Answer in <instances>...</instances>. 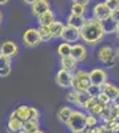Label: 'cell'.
Returning a JSON list of instances; mask_svg holds the SVG:
<instances>
[{
  "label": "cell",
  "mask_w": 119,
  "mask_h": 133,
  "mask_svg": "<svg viewBox=\"0 0 119 133\" xmlns=\"http://www.w3.org/2000/svg\"><path fill=\"white\" fill-rule=\"evenodd\" d=\"M115 35H116V37L119 39V23H118V25H116V31H115Z\"/></svg>",
  "instance_id": "39"
},
{
  "label": "cell",
  "mask_w": 119,
  "mask_h": 133,
  "mask_svg": "<svg viewBox=\"0 0 119 133\" xmlns=\"http://www.w3.org/2000/svg\"><path fill=\"white\" fill-rule=\"evenodd\" d=\"M66 100L70 104H76V100H78V92H75L74 89H68L66 93Z\"/></svg>",
  "instance_id": "30"
},
{
  "label": "cell",
  "mask_w": 119,
  "mask_h": 133,
  "mask_svg": "<svg viewBox=\"0 0 119 133\" xmlns=\"http://www.w3.org/2000/svg\"><path fill=\"white\" fill-rule=\"evenodd\" d=\"M104 3L112 12L116 11V9H119V0H104Z\"/></svg>",
  "instance_id": "35"
},
{
  "label": "cell",
  "mask_w": 119,
  "mask_h": 133,
  "mask_svg": "<svg viewBox=\"0 0 119 133\" xmlns=\"http://www.w3.org/2000/svg\"><path fill=\"white\" fill-rule=\"evenodd\" d=\"M106 36L102 21L96 20L95 17H88L84 25L80 28V40L87 45H96Z\"/></svg>",
  "instance_id": "1"
},
{
  "label": "cell",
  "mask_w": 119,
  "mask_h": 133,
  "mask_svg": "<svg viewBox=\"0 0 119 133\" xmlns=\"http://www.w3.org/2000/svg\"><path fill=\"white\" fill-rule=\"evenodd\" d=\"M86 11H87V7H86V5L72 3V4H71V12H70V14L78 15V16H84V15H86Z\"/></svg>",
  "instance_id": "28"
},
{
  "label": "cell",
  "mask_w": 119,
  "mask_h": 133,
  "mask_svg": "<svg viewBox=\"0 0 119 133\" xmlns=\"http://www.w3.org/2000/svg\"><path fill=\"white\" fill-rule=\"evenodd\" d=\"M72 79H74V73L64 71V69H59L55 75V81L56 84L63 88V89H71L72 88Z\"/></svg>",
  "instance_id": "7"
},
{
  "label": "cell",
  "mask_w": 119,
  "mask_h": 133,
  "mask_svg": "<svg viewBox=\"0 0 119 133\" xmlns=\"http://www.w3.org/2000/svg\"><path fill=\"white\" fill-rule=\"evenodd\" d=\"M109 112H110L111 118L119 120V104H116V103H111V104L109 105Z\"/></svg>",
  "instance_id": "29"
},
{
  "label": "cell",
  "mask_w": 119,
  "mask_h": 133,
  "mask_svg": "<svg viewBox=\"0 0 119 133\" xmlns=\"http://www.w3.org/2000/svg\"><path fill=\"white\" fill-rule=\"evenodd\" d=\"M111 133H119V127H118V128H116L114 132H111Z\"/></svg>",
  "instance_id": "44"
},
{
  "label": "cell",
  "mask_w": 119,
  "mask_h": 133,
  "mask_svg": "<svg viewBox=\"0 0 119 133\" xmlns=\"http://www.w3.org/2000/svg\"><path fill=\"white\" fill-rule=\"evenodd\" d=\"M72 112H74V108H71L70 105H63V107H60V108L58 109L56 117H58V120L60 121L62 124L66 125L67 121H68L70 117H71V115H72Z\"/></svg>",
  "instance_id": "17"
},
{
  "label": "cell",
  "mask_w": 119,
  "mask_h": 133,
  "mask_svg": "<svg viewBox=\"0 0 119 133\" xmlns=\"http://www.w3.org/2000/svg\"><path fill=\"white\" fill-rule=\"evenodd\" d=\"M29 118L31 120H40V110L35 107H29Z\"/></svg>",
  "instance_id": "34"
},
{
  "label": "cell",
  "mask_w": 119,
  "mask_h": 133,
  "mask_svg": "<svg viewBox=\"0 0 119 133\" xmlns=\"http://www.w3.org/2000/svg\"><path fill=\"white\" fill-rule=\"evenodd\" d=\"M64 25H66V24H63L62 21L55 20V21H53V23L48 27L51 35H52V39H60V35H62V32H63V29H64Z\"/></svg>",
  "instance_id": "23"
},
{
  "label": "cell",
  "mask_w": 119,
  "mask_h": 133,
  "mask_svg": "<svg viewBox=\"0 0 119 133\" xmlns=\"http://www.w3.org/2000/svg\"><path fill=\"white\" fill-rule=\"evenodd\" d=\"M21 40H23V44L27 48H35L41 43L38 28H27L23 33V36H21Z\"/></svg>",
  "instance_id": "5"
},
{
  "label": "cell",
  "mask_w": 119,
  "mask_h": 133,
  "mask_svg": "<svg viewBox=\"0 0 119 133\" xmlns=\"http://www.w3.org/2000/svg\"><path fill=\"white\" fill-rule=\"evenodd\" d=\"M96 57H98V60L106 65V68H111V66L115 65L116 63V51L112 45H110V44H104V45H102L99 49H98V53H96Z\"/></svg>",
  "instance_id": "4"
},
{
  "label": "cell",
  "mask_w": 119,
  "mask_h": 133,
  "mask_svg": "<svg viewBox=\"0 0 119 133\" xmlns=\"http://www.w3.org/2000/svg\"><path fill=\"white\" fill-rule=\"evenodd\" d=\"M111 16H112V19L116 21V23H119V9H116V11H114V12L111 14Z\"/></svg>",
  "instance_id": "37"
},
{
  "label": "cell",
  "mask_w": 119,
  "mask_h": 133,
  "mask_svg": "<svg viewBox=\"0 0 119 133\" xmlns=\"http://www.w3.org/2000/svg\"><path fill=\"white\" fill-rule=\"evenodd\" d=\"M11 113L15 115V116H16L17 118H20L21 121H27V120H29V107L26 105V104L17 105Z\"/></svg>",
  "instance_id": "19"
},
{
  "label": "cell",
  "mask_w": 119,
  "mask_h": 133,
  "mask_svg": "<svg viewBox=\"0 0 119 133\" xmlns=\"http://www.w3.org/2000/svg\"><path fill=\"white\" fill-rule=\"evenodd\" d=\"M12 71V59L0 53V77H7Z\"/></svg>",
  "instance_id": "16"
},
{
  "label": "cell",
  "mask_w": 119,
  "mask_h": 133,
  "mask_svg": "<svg viewBox=\"0 0 119 133\" xmlns=\"http://www.w3.org/2000/svg\"><path fill=\"white\" fill-rule=\"evenodd\" d=\"M35 133H46V132H44V130H41V129H40V130H38V132H35Z\"/></svg>",
  "instance_id": "45"
},
{
  "label": "cell",
  "mask_w": 119,
  "mask_h": 133,
  "mask_svg": "<svg viewBox=\"0 0 119 133\" xmlns=\"http://www.w3.org/2000/svg\"><path fill=\"white\" fill-rule=\"evenodd\" d=\"M38 32L40 35V39H41V43H47L52 39V35L50 32V28L48 27H38Z\"/></svg>",
  "instance_id": "27"
},
{
  "label": "cell",
  "mask_w": 119,
  "mask_h": 133,
  "mask_svg": "<svg viewBox=\"0 0 119 133\" xmlns=\"http://www.w3.org/2000/svg\"><path fill=\"white\" fill-rule=\"evenodd\" d=\"M72 3H76V4H82V5H86L87 7L88 4H90V2L91 0H71Z\"/></svg>",
  "instance_id": "36"
},
{
  "label": "cell",
  "mask_w": 119,
  "mask_h": 133,
  "mask_svg": "<svg viewBox=\"0 0 119 133\" xmlns=\"http://www.w3.org/2000/svg\"><path fill=\"white\" fill-rule=\"evenodd\" d=\"M8 2H9V0H0V5H5Z\"/></svg>",
  "instance_id": "40"
},
{
  "label": "cell",
  "mask_w": 119,
  "mask_h": 133,
  "mask_svg": "<svg viewBox=\"0 0 119 133\" xmlns=\"http://www.w3.org/2000/svg\"><path fill=\"white\" fill-rule=\"evenodd\" d=\"M2 21H3V12H2V9H0V24H2Z\"/></svg>",
  "instance_id": "41"
},
{
  "label": "cell",
  "mask_w": 119,
  "mask_h": 133,
  "mask_svg": "<svg viewBox=\"0 0 119 133\" xmlns=\"http://www.w3.org/2000/svg\"><path fill=\"white\" fill-rule=\"evenodd\" d=\"M112 103H116V104H119V95L116 96V98L114 100V101H112Z\"/></svg>",
  "instance_id": "43"
},
{
  "label": "cell",
  "mask_w": 119,
  "mask_h": 133,
  "mask_svg": "<svg viewBox=\"0 0 119 133\" xmlns=\"http://www.w3.org/2000/svg\"><path fill=\"white\" fill-rule=\"evenodd\" d=\"M102 25H103V29H104L106 35H112V33H115V31H116L118 23H116V21L112 19V16H111V17H109V19H106L104 21H102Z\"/></svg>",
  "instance_id": "25"
},
{
  "label": "cell",
  "mask_w": 119,
  "mask_h": 133,
  "mask_svg": "<svg viewBox=\"0 0 119 133\" xmlns=\"http://www.w3.org/2000/svg\"><path fill=\"white\" fill-rule=\"evenodd\" d=\"M92 98L94 97H91L88 92H78V100H76V104L75 105H76L79 109H84L86 110Z\"/></svg>",
  "instance_id": "21"
},
{
  "label": "cell",
  "mask_w": 119,
  "mask_h": 133,
  "mask_svg": "<svg viewBox=\"0 0 119 133\" xmlns=\"http://www.w3.org/2000/svg\"><path fill=\"white\" fill-rule=\"evenodd\" d=\"M88 76L92 85H98L102 87L104 83L109 81V73L104 68H100V66H94L88 71Z\"/></svg>",
  "instance_id": "6"
},
{
  "label": "cell",
  "mask_w": 119,
  "mask_h": 133,
  "mask_svg": "<svg viewBox=\"0 0 119 133\" xmlns=\"http://www.w3.org/2000/svg\"><path fill=\"white\" fill-rule=\"evenodd\" d=\"M17 133H27V132H24V130H20V132H17Z\"/></svg>",
  "instance_id": "46"
},
{
  "label": "cell",
  "mask_w": 119,
  "mask_h": 133,
  "mask_svg": "<svg viewBox=\"0 0 119 133\" xmlns=\"http://www.w3.org/2000/svg\"><path fill=\"white\" fill-rule=\"evenodd\" d=\"M71 56L78 60V63L80 61H84L88 56V51H87V47H86L84 43H75L72 44V51H71Z\"/></svg>",
  "instance_id": "11"
},
{
  "label": "cell",
  "mask_w": 119,
  "mask_h": 133,
  "mask_svg": "<svg viewBox=\"0 0 119 133\" xmlns=\"http://www.w3.org/2000/svg\"><path fill=\"white\" fill-rule=\"evenodd\" d=\"M23 124H24V121H21L15 115L11 113L8 120H7V132L8 133H17L20 130H23Z\"/></svg>",
  "instance_id": "14"
},
{
  "label": "cell",
  "mask_w": 119,
  "mask_h": 133,
  "mask_svg": "<svg viewBox=\"0 0 119 133\" xmlns=\"http://www.w3.org/2000/svg\"><path fill=\"white\" fill-rule=\"evenodd\" d=\"M91 85V80L88 72L84 69H76L74 72V79H72V88L75 92H87Z\"/></svg>",
  "instance_id": "3"
},
{
  "label": "cell",
  "mask_w": 119,
  "mask_h": 133,
  "mask_svg": "<svg viewBox=\"0 0 119 133\" xmlns=\"http://www.w3.org/2000/svg\"><path fill=\"white\" fill-rule=\"evenodd\" d=\"M71 51H72V44L66 43V41H62L58 45V48H56V52H58L60 59L71 56Z\"/></svg>",
  "instance_id": "24"
},
{
  "label": "cell",
  "mask_w": 119,
  "mask_h": 133,
  "mask_svg": "<svg viewBox=\"0 0 119 133\" xmlns=\"http://www.w3.org/2000/svg\"><path fill=\"white\" fill-rule=\"evenodd\" d=\"M102 92H104L114 101V100L116 98V96L119 95V87H116L115 84H112L110 81H107L102 85Z\"/></svg>",
  "instance_id": "22"
},
{
  "label": "cell",
  "mask_w": 119,
  "mask_h": 133,
  "mask_svg": "<svg viewBox=\"0 0 119 133\" xmlns=\"http://www.w3.org/2000/svg\"><path fill=\"white\" fill-rule=\"evenodd\" d=\"M98 121H99V117H96V116H94V115H88V113H87V127H88V128L98 127Z\"/></svg>",
  "instance_id": "33"
},
{
  "label": "cell",
  "mask_w": 119,
  "mask_h": 133,
  "mask_svg": "<svg viewBox=\"0 0 119 133\" xmlns=\"http://www.w3.org/2000/svg\"><path fill=\"white\" fill-rule=\"evenodd\" d=\"M111 14H112V11L106 5L104 2L96 3L92 7V17H95L96 20H99V21H104L106 19L111 17Z\"/></svg>",
  "instance_id": "9"
},
{
  "label": "cell",
  "mask_w": 119,
  "mask_h": 133,
  "mask_svg": "<svg viewBox=\"0 0 119 133\" xmlns=\"http://www.w3.org/2000/svg\"><path fill=\"white\" fill-rule=\"evenodd\" d=\"M66 127L71 133H84L87 130V113L82 112L79 109H74V112L67 121Z\"/></svg>",
  "instance_id": "2"
},
{
  "label": "cell",
  "mask_w": 119,
  "mask_h": 133,
  "mask_svg": "<svg viewBox=\"0 0 119 133\" xmlns=\"http://www.w3.org/2000/svg\"><path fill=\"white\" fill-rule=\"evenodd\" d=\"M23 130L27 132V133H35L38 130H40V123L39 120H27L24 121L23 124Z\"/></svg>",
  "instance_id": "26"
},
{
  "label": "cell",
  "mask_w": 119,
  "mask_h": 133,
  "mask_svg": "<svg viewBox=\"0 0 119 133\" xmlns=\"http://www.w3.org/2000/svg\"><path fill=\"white\" fill-rule=\"evenodd\" d=\"M55 20H56V16H55V12L52 9H48L47 12L41 14L39 17H36L38 25H40V27H50Z\"/></svg>",
  "instance_id": "15"
},
{
  "label": "cell",
  "mask_w": 119,
  "mask_h": 133,
  "mask_svg": "<svg viewBox=\"0 0 119 133\" xmlns=\"http://www.w3.org/2000/svg\"><path fill=\"white\" fill-rule=\"evenodd\" d=\"M96 98H98L99 100V101L103 104V105H106V107H109L111 103H112V100L109 97V96H107L104 92H100L99 95H98V97H96Z\"/></svg>",
  "instance_id": "32"
},
{
  "label": "cell",
  "mask_w": 119,
  "mask_h": 133,
  "mask_svg": "<svg viewBox=\"0 0 119 133\" xmlns=\"http://www.w3.org/2000/svg\"><path fill=\"white\" fill-rule=\"evenodd\" d=\"M87 92L90 93V96H91V97L96 98V97H98V95L102 92V87H98V85H92V84H91Z\"/></svg>",
  "instance_id": "31"
},
{
  "label": "cell",
  "mask_w": 119,
  "mask_h": 133,
  "mask_svg": "<svg viewBox=\"0 0 119 133\" xmlns=\"http://www.w3.org/2000/svg\"><path fill=\"white\" fill-rule=\"evenodd\" d=\"M29 7H31V14L34 17H39L41 14H44L48 9H51V4L48 0H36Z\"/></svg>",
  "instance_id": "12"
},
{
  "label": "cell",
  "mask_w": 119,
  "mask_h": 133,
  "mask_svg": "<svg viewBox=\"0 0 119 133\" xmlns=\"http://www.w3.org/2000/svg\"><path fill=\"white\" fill-rule=\"evenodd\" d=\"M21 2H23L24 4H27V5H31V4H34L36 0H21Z\"/></svg>",
  "instance_id": "38"
},
{
  "label": "cell",
  "mask_w": 119,
  "mask_h": 133,
  "mask_svg": "<svg viewBox=\"0 0 119 133\" xmlns=\"http://www.w3.org/2000/svg\"><path fill=\"white\" fill-rule=\"evenodd\" d=\"M0 53L3 56H7L9 59H14L19 53V45L14 40H5L0 44Z\"/></svg>",
  "instance_id": "10"
},
{
  "label": "cell",
  "mask_w": 119,
  "mask_h": 133,
  "mask_svg": "<svg viewBox=\"0 0 119 133\" xmlns=\"http://www.w3.org/2000/svg\"><path fill=\"white\" fill-rule=\"evenodd\" d=\"M106 105H103L98 98H92L91 100V103L88 104V107H87V112H88V115H94V116H96V117H102L103 116V113H104V110H106Z\"/></svg>",
  "instance_id": "13"
},
{
  "label": "cell",
  "mask_w": 119,
  "mask_h": 133,
  "mask_svg": "<svg viewBox=\"0 0 119 133\" xmlns=\"http://www.w3.org/2000/svg\"><path fill=\"white\" fill-rule=\"evenodd\" d=\"M86 20H87V17H84V16H78V15H74V14H70L67 16V25H71V27H75V28H78L80 29L84 23H86Z\"/></svg>",
  "instance_id": "20"
},
{
  "label": "cell",
  "mask_w": 119,
  "mask_h": 133,
  "mask_svg": "<svg viewBox=\"0 0 119 133\" xmlns=\"http://www.w3.org/2000/svg\"><path fill=\"white\" fill-rule=\"evenodd\" d=\"M115 51H116V57L119 59V45H118V47L115 48Z\"/></svg>",
  "instance_id": "42"
},
{
  "label": "cell",
  "mask_w": 119,
  "mask_h": 133,
  "mask_svg": "<svg viewBox=\"0 0 119 133\" xmlns=\"http://www.w3.org/2000/svg\"><path fill=\"white\" fill-rule=\"evenodd\" d=\"M60 39L66 43H70V44H75L80 40V29L75 28V27H71V25H64V29L60 35Z\"/></svg>",
  "instance_id": "8"
},
{
  "label": "cell",
  "mask_w": 119,
  "mask_h": 133,
  "mask_svg": "<svg viewBox=\"0 0 119 133\" xmlns=\"http://www.w3.org/2000/svg\"><path fill=\"white\" fill-rule=\"evenodd\" d=\"M78 60H75L72 56H68V57H63L60 59V68L64 69V71H68V72H75L78 69Z\"/></svg>",
  "instance_id": "18"
}]
</instances>
